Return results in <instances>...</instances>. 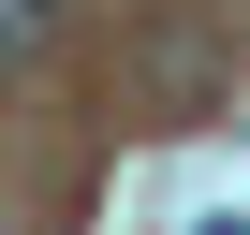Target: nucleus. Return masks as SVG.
I'll return each instance as SVG.
<instances>
[{"label": "nucleus", "mask_w": 250, "mask_h": 235, "mask_svg": "<svg viewBox=\"0 0 250 235\" xmlns=\"http://www.w3.org/2000/svg\"><path fill=\"white\" fill-rule=\"evenodd\" d=\"M44 30H59V0H0V74H15V59H30Z\"/></svg>", "instance_id": "nucleus-1"}, {"label": "nucleus", "mask_w": 250, "mask_h": 235, "mask_svg": "<svg viewBox=\"0 0 250 235\" xmlns=\"http://www.w3.org/2000/svg\"><path fill=\"white\" fill-rule=\"evenodd\" d=\"M206 235H250V220H206Z\"/></svg>", "instance_id": "nucleus-2"}]
</instances>
